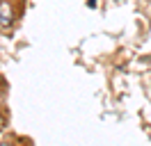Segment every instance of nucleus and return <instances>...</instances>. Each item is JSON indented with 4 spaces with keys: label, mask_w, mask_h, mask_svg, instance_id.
Here are the masks:
<instances>
[{
    "label": "nucleus",
    "mask_w": 151,
    "mask_h": 146,
    "mask_svg": "<svg viewBox=\"0 0 151 146\" xmlns=\"http://www.w3.org/2000/svg\"><path fill=\"white\" fill-rule=\"evenodd\" d=\"M12 18H14V14H12V5L7 2V0H0V27L12 25Z\"/></svg>",
    "instance_id": "obj_1"
},
{
    "label": "nucleus",
    "mask_w": 151,
    "mask_h": 146,
    "mask_svg": "<svg viewBox=\"0 0 151 146\" xmlns=\"http://www.w3.org/2000/svg\"><path fill=\"white\" fill-rule=\"evenodd\" d=\"M0 128H2V117H0Z\"/></svg>",
    "instance_id": "obj_2"
}]
</instances>
